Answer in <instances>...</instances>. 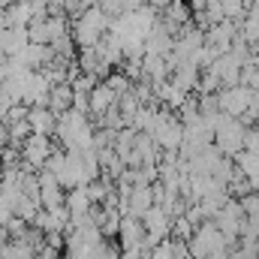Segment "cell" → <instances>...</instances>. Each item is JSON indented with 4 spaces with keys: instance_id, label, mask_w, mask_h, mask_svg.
<instances>
[{
    "instance_id": "cell-1",
    "label": "cell",
    "mask_w": 259,
    "mask_h": 259,
    "mask_svg": "<svg viewBox=\"0 0 259 259\" xmlns=\"http://www.w3.org/2000/svg\"><path fill=\"white\" fill-rule=\"evenodd\" d=\"M109 24H112V18H109L100 6H91V9H84V12L69 24V36H72L75 49H94V46L106 36Z\"/></svg>"
},
{
    "instance_id": "cell-2",
    "label": "cell",
    "mask_w": 259,
    "mask_h": 259,
    "mask_svg": "<svg viewBox=\"0 0 259 259\" xmlns=\"http://www.w3.org/2000/svg\"><path fill=\"white\" fill-rule=\"evenodd\" d=\"M244 130L235 118H226V115H220L217 118V124H214V148L223 154V157H235V154H241L244 151Z\"/></svg>"
},
{
    "instance_id": "cell-3",
    "label": "cell",
    "mask_w": 259,
    "mask_h": 259,
    "mask_svg": "<svg viewBox=\"0 0 259 259\" xmlns=\"http://www.w3.org/2000/svg\"><path fill=\"white\" fill-rule=\"evenodd\" d=\"M217 250H229V247H226L223 235L217 232V226L211 220H205L202 226H196L193 238L187 241V253H190V259H208Z\"/></svg>"
},
{
    "instance_id": "cell-4",
    "label": "cell",
    "mask_w": 259,
    "mask_h": 259,
    "mask_svg": "<svg viewBox=\"0 0 259 259\" xmlns=\"http://www.w3.org/2000/svg\"><path fill=\"white\" fill-rule=\"evenodd\" d=\"M217 106H220V115L226 118H241L250 106H253V91L244 88V84H235V88H220L217 91Z\"/></svg>"
},
{
    "instance_id": "cell-5",
    "label": "cell",
    "mask_w": 259,
    "mask_h": 259,
    "mask_svg": "<svg viewBox=\"0 0 259 259\" xmlns=\"http://www.w3.org/2000/svg\"><path fill=\"white\" fill-rule=\"evenodd\" d=\"M52 151H55V142L49 139V136H30L24 145H21V166L27 169V172H39L42 166H46V160L52 157Z\"/></svg>"
},
{
    "instance_id": "cell-6",
    "label": "cell",
    "mask_w": 259,
    "mask_h": 259,
    "mask_svg": "<svg viewBox=\"0 0 259 259\" xmlns=\"http://www.w3.org/2000/svg\"><path fill=\"white\" fill-rule=\"evenodd\" d=\"M118 106V94L106 84V81H100L91 94H88V118H91V124H97L109 109H115Z\"/></svg>"
},
{
    "instance_id": "cell-7",
    "label": "cell",
    "mask_w": 259,
    "mask_h": 259,
    "mask_svg": "<svg viewBox=\"0 0 259 259\" xmlns=\"http://www.w3.org/2000/svg\"><path fill=\"white\" fill-rule=\"evenodd\" d=\"M235 36H238V24L223 18L220 24H214V27H208V30H205V46H211L217 55H226Z\"/></svg>"
},
{
    "instance_id": "cell-8",
    "label": "cell",
    "mask_w": 259,
    "mask_h": 259,
    "mask_svg": "<svg viewBox=\"0 0 259 259\" xmlns=\"http://www.w3.org/2000/svg\"><path fill=\"white\" fill-rule=\"evenodd\" d=\"M118 238H121V247H124V253L145 250V226H142V220H136V217H121Z\"/></svg>"
},
{
    "instance_id": "cell-9",
    "label": "cell",
    "mask_w": 259,
    "mask_h": 259,
    "mask_svg": "<svg viewBox=\"0 0 259 259\" xmlns=\"http://www.w3.org/2000/svg\"><path fill=\"white\" fill-rule=\"evenodd\" d=\"M27 124L33 130V136H55V130H58V115L55 112H49L46 106L42 109H30L27 112Z\"/></svg>"
},
{
    "instance_id": "cell-10",
    "label": "cell",
    "mask_w": 259,
    "mask_h": 259,
    "mask_svg": "<svg viewBox=\"0 0 259 259\" xmlns=\"http://www.w3.org/2000/svg\"><path fill=\"white\" fill-rule=\"evenodd\" d=\"M72 109V88L69 84H55L49 91V112H55L58 118Z\"/></svg>"
},
{
    "instance_id": "cell-11",
    "label": "cell",
    "mask_w": 259,
    "mask_h": 259,
    "mask_svg": "<svg viewBox=\"0 0 259 259\" xmlns=\"http://www.w3.org/2000/svg\"><path fill=\"white\" fill-rule=\"evenodd\" d=\"M106 84H109L118 97H124V94H130V91H133V81H130L124 72H112V75L106 78Z\"/></svg>"
},
{
    "instance_id": "cell-12",
    "label": "cell",
    "mask_w": 259,
    "mask_h": 259,
    "mask_svg": "<svg viewBox=\"0 0 259 259\" xmlns=\"http://www.w3.org/2000/svg\"><path fill=\"white\" fill-rule=\"evenodd\" d=\"M27 112H30V109H27L24 103H15V106H12V109H9V112L3 115V124L9 127V124H18V121H27Z\"/></svg>"
},
{
    "instance_id": "cell-13",
    "label": "cell",
    "mask_w": 259,
    "mask_h": 259,
    "mask_svg": "<svg viewBox=\"0 0 259 259\" xmlns=\"http://www.w3.org/2000/svg\"><path fill=\"white\" fill-rule=\"evenodd\" d=\"M244 151H250V154H259V127L244 130Z\"/></svg>"
},
{
    "instance_id": "cell-14",
    "label": "cell",
    "mask_w": 259,
    "mask_h": 259,
    "mask_svg": "<svg viewBox=\"0 0 259 259\" xmlns=\"http://www.w3.org/2000/svg\"><path fill=\"white\" fill-rule=\"evenodd\" d=\"M148 259H172V250H169V238L163 244H157L154 250H148Z\"/></svg>"
},
{
    "instance_id": "cell-15",
    "label": "cell",
    "mask_w": 259,
    "mask_h": 259,
    "mask_svg": "<svg viewBox=\"0 0 259 259\" xmlns=\"http://www.w3.org/2000/svg\"><path fill=\"white\" fill-rule=\"evenodd\" d=\"M169 3H172V0H148V6H154L157 12H163V9H166Z\"/></svg>"
},
{
    "instance_id": "cell-16",
    "label": "cell",
    "mask_w": 259,
    "mask_h": 259,
    "mask_svg": "<svg viewBox=\"0 0 259 259\" xmlns=\"http://www.w3.org/2000/svg\"><path fill=\"white\" fill-rule=\"evenodd\" d=\"M202 3H205V6H211V3H220V0H202Z\"/></svg>"
},
{
    "instance_id": "cell-17",
    "label": "cell",
    "mask_w": 259,
    "mask_h": 259,
    "mask_svg": "<svg viewBox=\"0 0 259 259\" xmlns=\"http://www.w3.org/2000/svg\"><path fill=\"white\" fill-rule=\"evenodd\" d=\"M12 3H27V0H12Z\"/></svg>"
}]
</instances>
